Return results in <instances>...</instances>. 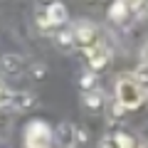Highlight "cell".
Wrapping results in <instances>:
<instances>
[{
  "instance_id": "obj_18",
  "label": "cell",
  "mask_w": 148,
  "mask_h": 148,
  "mask_svg": "<svg viewBox=\"0 0 148 148\" xmlns=\"http://www.w3.org/2000/svg\"><path fill=\"white\" fill-rule=\"evenodd\" d=\"M96 148H119V146H116V141H114V136H104L96 143Z\"/></svg>"
},
{
  "instance_id": "obj_9",
  "label": "cell",
  "mask_w": 148,
  "mask_h": 148,
  "mask_svg": "<svg viewBox=\"0 0 148 148\" xmlns=\"http://www.w3.org/2000/svg\"><path fill=\"white\" fill-rule=\"evenodd\" d=\"M35 104H37V96L32 94V91H17V94H12V99H10L12 111H17V114H22V111L32 109Z\"/></svg>"
},
{
  "instance_id": "obj_3",
  "label": "cell",
  "mask_w": 148,
  "mask_h": 148,
  "mask_svg": "<svg viewBox=\"0 0 148 148\" xmlns=\"http://www.w3.org/2000/svg\"><path fill=\"white\" fill-rule=\"evenodd\" d=\"M69 32L74 37V47L84 49V52H89L91 47L99 45V27L94 22H89V20H77L69 27Z\"/></svg>"
},
{
  "instance_id": "obj_14",
  "label": "cell",
  "mask_w": 148,
  "mask_h": 148,
  "mask_svg": "<svg viewBox=\"0 0 148 148\" xmlns=\"http://www.w3.org/2000/svg\"><path fill=\"white\" fill-rule=\"evenodd\" d=\"M106 111H109V119H121L126 109H123V106L114 99V101H106Z\"/></svg>"
},
{
  "instance_id": "obj_20",
  "label": "cell",
  "mask_w": 148,
  "mask_h": 148,
  "mask_svg": "<svg viewBox=\"0 0 148 148\" xmlns=\"http://www.w3.org/2000/svg\"><path fill=\"white\" fill-rule=\"evenodd\" d=\"M10 116H12V114H8V111L0 109V128H8V123H10Z\"/></svg>"
},
{
  "instance_id": "obj_17",
  "label": "cell",
  "mask_w": 148,
  "mask_h": 148,
  "mask_svg": "<svg viewBox=\"0 0 148 148\" xmlns=\"http://www.w3.org/2000/svg\"><path fill=\"white\" fill-rule=\"evenodd\" d=\"M10 99H12V91L8 89V84L3 79H0V109H5L8 104H10Z\"/></svg>"
},
{
  "instance_id": "obj_15",
  "label": "cell",
  "mask_w": 148,
  "mask_h": 148,
  "mask_svg": "<svg viewBox=\"0 0 148 148\" xmlns=\"http://www.w3.org/2000/svg\"><path fill=\"white\" fill-rule=\"evenodd\" d=\"M114 141H116L119 148H136V141L128 133H114Z\"/></svg>"
},
{
  "instance_id": "obj_21",
  "label": "cell",
  "mask_w": 148,
  "mask_h": 148,
  "mask_svg": "<svg viewBox=\"0 0 148 148\" xmlns=\"http://www.w3.org/2000/svg\"><path fill=\"white\" fill-rule=\"evenodd\" d=\"M37 3H40V5H42L45 10H47V8H49V5H54V3H57V0H37Z\"/></svg>"
},
{
  "instance_id": "obj_22",
  "label": "cell",
  "mask_w": 148,
  "mask_h": 148,
  "mask_svg": "<svg viewBox=\"0 0 148 148\" xmlns=\"http://www.w3.org/2000/svg\"><path fill=\"white\" fill-rule=\"evenodd\" d=\"M146 101H148V89H146Z\"/></svg>"
},
{
  "instance_id": "obj_12",
  "label": "cell",
  "mask_w": 148,
  "mask_h": 148,
  "mask_svg": "<svg viewBox=\"0 0 148 148\" xmlns=\"http://www.w3.org/2000/svg\"><path fill=\"white\" fill-rule=\"evenodd\" d=\"M72 148H91L89 131H86L84 126H77V131H74V143H72Z\"/></svg>"
},
{
  "instance_id": "obj_4",
  "label": "cell",
  "mask_w": 148,
  "mask_h": 148,
  "mask_svg": "<svg viewBox=\"0 0 148 148\" xmlns=\"http://www.w3.org/2000/svg\"><path fill=\"white\" fill-rule=\"evenodd\" d=\"M69 20V10H67V5L64 3H54V5H49L47 10H42V12H37V27L42 32H49V30H54V27H59V25H64V22Z\"/></svg>"
},
{
  "instance_id": "obj_10",
  "label": "cell",
  "mask_w": 148,
  "mask_h": 148,
  "mask_svg": "<svg viewBox=\"0 0 148 148\" xmlns=\"http://www.w3.org/2000/svg\"><path fill=\"white\" fill-rule=\"evenodd\" d=\"M74 131H77L74 123L62 121V123L57 126V131H54V138H57V143H59L62 148H72V143H74Z\"/></svg>"
},
{
  "instance_id": "obj_7",
  "label": "cell",
  "mask_w": 148,
  "mask_h": 148,
  "mask_svg": "<svg viewBox=\"0 0 148 148\" xmlns=\"http://www.w3.org/2000/svg\"><path fill=\"white\" fill-rule=\"evenodd\" d=\"M106 94H104V89H99V86H94V89L91 91H84V94H82V106H84L86 111H101L106 106Z\"/></svg>"
},
{
  "instance_id": "obj_5",
  "label": "cell",
  "mask_w": 148,
  "mask_h": 148,
  "mask_svg": "<svg viewBox=\"0 0 148 148\" xmlns=\"http://www.w3.org/2000/svg\"><path fill=\"white\" fill-rule=\"evenodd\" d=\"M86 59H89V69L91 72H101V69L109 64V59H111V52H109V47L106 45H96V47H91L89 52H86Z\"/></svg>"
},
{
  "instance_id": "obj_11",
  "label": "cell",
  "mask_w": 148,
  "mask_h": 148,
  "mask_svg": "<svg viewBox=\"0 0 148 148\" xmlns=\"http://www.w3.org/2000/svg\"><path fill=\"white\" fill-rule=\"evenodd\" d=\"M54 45H57V49L59 52H72L74 49V37H72V32L69 30H57L54 32Z\"/></svg>"
},
{
  "instance_id": "obj_1",
  "label": "cell",
  "mask_w": 148,
  "mask_h": 148,
  "mask_svg": "<svg viewBox=\"0 0 148 148\" xmlns=\"http://www.w3.org/2000/svg\"><path fill=\"white\" fill-rule=\"evenodd\" d=\"M114 99L126 111H131V109H138L146 101V89L138 84V79L133 74H119L116 77V96Z\"/></svg>"
},
{
  "instance_id": "obj_13",
  "label": "cell",
  "mask_w": 148,
  "mask_h": 148,
  "mask_svg": "<svg viewBox=\"0 0 148 148\" xmlns=\"http://www.w3.org/2000/svg\"><path fill=\"white\" fill-rule=\"evenodd\" d=\"M94 84H96V74L91 72V69H86V72L82 74V79H79L82 91H91V89H94Z\"/></svg>"
},
{
  "instance_id": "obj_6",
  "label": "cell",
  "mask_w": 148,
  "mask_h": 148,
  "mask_svg": "<svg viewBox=\"0 0 148 148\" xmlns=\"http://www.w3.org/2000/svg\"><path fill=\"white\" fill-rule=\"evenodd\" d=\"M0 72L8 74V77H20L22 72H25V59H22V54H3V59H0Z\"/></svg>"
},
{
  "instance_id": "obj_16",
  "label": "cell",
  "mask_w": 148,
  "mask_h": 148,
  "mask_svg": "<svg viewBox=\"0 0 148 148\" xmlns=\"http://www.w3.org/2000/svg\"><path fill=\"white\" fill-rule=\"evenodd\" d=\"M30 72H32V79H37V82H42L45 77H47V64H42V62H37V64H32V67H30Z\"/></svg>"
},
{
  "instance_id": "obj_2",
  "label": "cell",
  "mask_w": 148,
  "mask_h": 148,
  "mask_svg": "<svg viewBox=\"0 0 148 148\" xmlns=\"http://www.w3.org/2000/svg\"><path fill=\"white\" fill-rule=\"evenodd\" d=\"M52 141H54V131L47 121L35 119V121L27 123V128H25V146L27 148H52Z\"/></svg>"
},
{
  "instance_id": "obj_19",
  "label": "cell",
  "mask_w": 148,
  "mask_h": 148,
  "mask_svg": "<svg viewBox=\"0 0 148 148\" xmlns=\"http://www.w3.org/2000/svg\"><path fill=\"white\" fill-rule=\"evenodd\" d=\"M141 67H143V69H148V42L141 47Z\"/></svg>"
},
{
  "instance_id": "obj_8",
  "label": "cell",
  "mask_w": 148,
  "mask_h": 148,
  "mask_svg": "<svg viewBox=\"0 0 148 148\" xmlns=\"http://www.w3.org/2000/svg\"><path fill=\"white\" fill-rule=\"evenodd\" d=\"M128 17H133L131 3H128V0H114V3H111V8H109V20L123 25Z\"/></svg>"
}]
</instances>
